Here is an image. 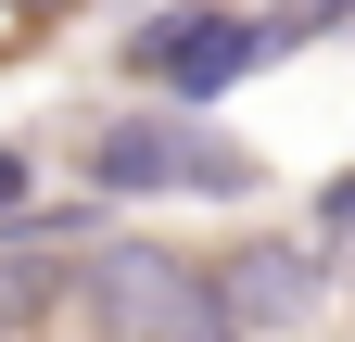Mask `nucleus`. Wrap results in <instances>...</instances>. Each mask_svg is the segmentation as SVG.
Returning a JSON list of instances; mask_svg holds the SVG:
<instances>
[{
  "instance_id": "obj_1",
  "label": "nucleus",
  "mask_w": 355,
  "mask_h": 342,
  "mask_svg": "<svg viewBox=\"0 0 355 342\" xmlns=\"http://www.w3.org/2000/svg\"><path fill=\"white\" fill-rule=\"evenodd\" d=\"M89 190H102V203H241L254 190V152L216 140L203 102H165V114L89 127Z\"/></svg>"
},
{
  "instance_id": "obj_2",
  "label": "nucleus",
  "mask_w": 355,
  "mask_h": 342,
  "mask_svg": "<svg viewBox=\"0 0 355 342\" xmlns=\"http://www.w3.org/2000/svg\"><path fill=\"white\" fill-rule=\"evenodd\" d=\"M304 51L292 13H216V0H165L153 26H127V76H153L165 102H229L254 64Z\"/></svg>"
},
{
  "instance_id": "obj_3",
  "label": "nucleus",
  "mask_w": 355,
  "mask_h": 342,
  "mask_svg": "<svg viewBox=\"0 0 355 342\" xmlns=\"http://www.w3.org/2000/svg\"><path fill=\"white\" fill-rule=\"evenodd\" d=\"M76 317L102 342H191L229 305H216V267H191V253H165V241H89L76 253Z\"/></svg>"
},
{
  "instance_id": "obj_4",
  "label": "nucleus",
  "mask_w": 355,
  "mask_h": 342,
  "mask_svg": "<svg viewBox=\"0 0 355 342\" xmlns=\"http://www.w3.org/2000/svg\"><path fill=\"white\" fill-rule=\"evenodd\" d=\"M318 291H330V267H318L304 241H241V253H216V305H229V330H254V342L318 330Z\"/></svg>"
},
{
  "instance_id": "obj_5",
  "label": "nucleus",
  "mask_w": 355,
  "mask_h": 342,
  "mask_svg": "<svg viewBox=\"0 0 355 342\" xmlns=\"http://www.w3.org/2000/svg\"><path fill=\"white\" fill-rule=\"evenodd\" d=\"M76 305V267H64V241H0V342H38V330H64Z\"/></svg>"
},
{
  "instance_id": "obj_6",
  "label": "nucleus",
  "mask_w": 355,
  "mask_h": 342,
  "mask_svg": "<svg viewBox=\"0 0 355 342\" xmlns=\"http://www.w3.org/2000/svg\"><path fill=\"white\" fill-rule=\"evenodd\" d=\"M26 203H38V178H26V152H0V228H13Z\"/></svg>"
},
{
  "instance_id": "obj_7",
  "label": "nucleus",
  "mask_w": 355,
  "mask_h": 342,
  "mask_svg": "<svg viewBox=\"0 0 355 342\" xmlns=\"http://www.w3.org/2000/svg\"><path fill=\"white\" fill-rule=\"evenodd\" d=\"M318 228H343V241H355V178H330V190H318Z\"/></svg>"
},
{
  "instance_id": "obj_8",
  "label": "nucleus",
  "mask_w": 355,
  "mask_h": 342,
  "mask_svg": "<svg viewBox=\"0 0 355 342\" xmlns=\"http://www.w3.org/2000/svg\"><path fill=\"white\" fill-rule=\"evenodd\" d=\"M0 13H26V26H51V13H76V0H0Z\"/></svg>"
},
{
  "instance_id": "obj_9",
  "label": "nucleus",
  "mask_w": 355,
  "mask_h": 342,
  "mask_svg": "<svg viewBox=\"0 0 355 342\" xmlns=\"http://www.w3.org/2000/svg\"><path fill=\"white\" fill-rule=\"evenodd\" d=\"M191 342H254V330H229V317H203V330H191Z\"/></svg>"
}]
</instances>
